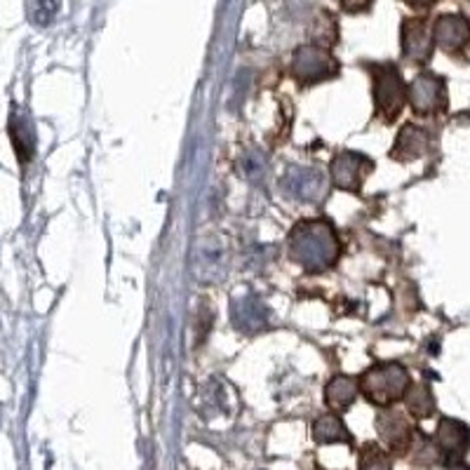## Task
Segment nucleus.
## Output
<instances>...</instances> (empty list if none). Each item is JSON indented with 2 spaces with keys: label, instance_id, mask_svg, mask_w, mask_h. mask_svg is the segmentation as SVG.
Returning a JSON list of instances; mask_svg holds the SVG:
<instances>
[{
  "label": "nucleus",
  "instance_id": "nucleus-1",
  "mask_svg": "<svg viewBox=\"0 0 470 470\" xmlns=\"http://www.w3.org/2000/svg\"><path fill=\"white\" fill-rule=\"evenodd\" d=\"M287 252L294 263L304 268L306 273H325L336 266L341 256V240L332 221L304 219L290 231Z\"/></svg>",
  "mask_w": 470,
  "mask_h": 470
},
{
  "label": "nucleus",
  "instance_id": "nucleus-2",
  "mask_svg": "<svg viewBox=\"0 0 470 470\" xmlns=\"http://www.w3.org/2000/svg\"><path fill=\"white\" fill-rule=\"evenodd\" d=\"M360 393L367 402L376 407H391L393 402L405 398L407 388L411 386L410 372L405 364L400 363H382L369 367L360 379H357Z\"/></svg>",
  "mask_w": 470,
  "mask_h": 470
},
{
  "label": "nucleus",
  "instance_id": "nucleus-3",
  "mask_svg": "<svg viewBox=\"0 0 470 470\" xmlns=\"http://www.w3.org/2000/svg\"><path fill=\"white\" fill-rule=\"evenodd\" d=\"M369 76H372L376 118H382L383 123H393L407 104V85L402 80V73L393 64H372Z\"/></svg>",
  "mask_w": 470,
  "mask_h": 470
},
{
  "label": "nucleus",
  "instance_id": "nucleus-4",
  "mask_svg": "<svg viewBox=\"0 0 470 470\" xmlns=\"http://www.w3.org/2000/svg\"><path fill=\"white\" fill-rule=\"evenodd\" d=\"M290 73L299 85L310 88V85L325 83V80L339 76V60L327 48L310 42V45L297 48V52L292 54Z\"/></svg>",
  "mask_w": 470,
  "mask_h": 470
},
{
  "label": "nucleus",
  "instance_id": "nucleus-5",
  "mask_svg": "<svg viewBox=\"0 0 470 470\" xmlns=\"http://www.w3.org/2000/svg\"><path fill=\"white\" fill-rule=\"evenodd\" d=\"M372 170H374L372 158L357 153V151H344V153L334 155L332 165H329V179L341 191L360 193L364 179Z\"/></svg>",
  "mask_w": 470,
  "mask_h": 470
},
{
  "label": "nucleus",
  "instance_id": "nucleus-6",
  "mask_svg": "<svg viewBox=\"0 0 470 470\" xmlns=\"http://www.w3.org/2000/svg\"><path fill=\"white\" fill-rule=\"evenodd\" d=\"M407 102L411 104L414 114L419 115L440 114L447 104L445 80L435 76V73H421L407 88Z\"/></svg>",
  "mask_w": 470,
  "mask_h": 470
},
{
  "label": "nucleus",
  "instance_id": "nucleus-7",
  "mask_svg": "<svg viewBox=\"0 0 470 470\" xmlns=\"http://www.w3.org/2000/svg\"><path fill=\"white\" fill-rule=\"evenodd\" d=\"M376 430L383 445L395 454H405L414 442L410 419L393 407H382V411L376 414Z\"/></svg>",
  "mask_w": 470,
  "mask_h": 470
},
{
  "label": "nucleus",
  "instance_id": "nucleus-8",
  "mask_svg": "<svg viewBox=\"0 0 470 470\" xmlns=\"http://www.w3.org/2000/svg\"><path fill=\"white\" fill-rule=\"evenodd\" d=\"M282 186L290 196L297 198L299 203H318L327 196L325 177L313 167H292L282 177Z\"/></svg>",
  "mask_w": 470,
  "mask_h": 470
},
{
  "label": "nucleus",
  "instance_id": "nucleus-9",
  "mask_svg": "<svg viewBox=\"0 0 470 470\" xmlns=\"http://www.w3.org/2000/svg\"><path fill=\"white\" fill-rule=\"evenodd\" d=\"M433 31L423 19H407L402 24V57L411 64H426L433 54Z\"/></svg>",
  "mask_w": 470,
  "mask_h": 470
},
{
  "label": "nucleus",
  "instance_id": "nucleus-10",
  "mask_svg": "<svg viewBox=\"0 0 470 470\" xmlns=\"http://www.w3.org/2000/svg\"><path fill=\"white\" fill-rule=\"evenodd\" d=\"M435 447L447 461L464 458L470 449V429L456 419H442L435 430Z\"/></svg>",
  "mask_w": 470,
  "mask_h": 470
},
{
  "label": "nucleus",
  "instance_id": "nucleus-11",
  "mask_svg": "<svg viewBox=\"0 0 470 470\" xmlns=\"http://www.w3.org/2000/svg\"><path fill=\"white\" fill-rule=\"evenodd\" d=\"M433 41L447 52H456L470 42V22L464 14H442L433 26Z\"/></svg>",
  "mask_w": 470,
  "mask_h": 470
},
{
  "label": "nucleus",
  "instance_id": "nucleus-12",
  "mask_svg": "<svg viewBox=\"0 0 470 470\" xmlns=\"http://www.w3.org/2000/svg\"><path fill=\"white\" fill-rule=\"evenodd\" d=\"M429 146H430L429 132L423 130V127L414 125V123H407V125L398 132L391 155H393L395 161H402V162L417 161V158L429 153Z\"/></svg>",
  "mask_w": 470,
  "mask_h": 470
},
{
  "label": "nucleus",
  "instance_id": "nucleus-13",
  "mask_svg": "<svg viewBox=\"0 0 470 470\" xmlns=\"http://www.w3.org/2000/svg\"><path fill=\"white\" fill-rule=\"evenodd\" d=\"M268 310L256 297H243L233 304V322L235 327L247 334H256L266 327Z\"/></svg>",
  "mask_w": 470,
  "mask_h": 470
},
{
  "label": "nucleus",
  "instance_id": "nucleus-14",
  "mask_svg": "<svg viewBox=\"0 0 470 470\" xmlns=\"http://www.w3.org/2000/svg\"><path fill=\"white\" fill-rule=\"evenodd\" d=\"M360 393V386H357L355 379L351 376H334L332 382L325 388V402L329 405V410L334 411H346L357 400Z\"/></svg>",
  "mask_w": 470,
  "mask_h": 470
},
{
  "label": "nucleus",
  "instance_id": "nucleus-15",
  "mask_svg": "<svg viewBox=\"0 0 470 470\" xmlns=\"http://www.w3.org/2000/svg\"><path fill=\"white\" fill-rule=\"evenodd\" d=\"M10 137H13L19 161L29 162L33 151H36V134H33V127H31V123L26 120V115L17 114V111H14L13 118H10Z\"/></svg>",
  "mask_w": 470,
  "mask_h": 470
},
{
  "label": "nucleus",
  "instance_id": "nucleus-16",
  "mask_svg": "<svg viewBox=\"0 0 470 470\" xmlns=\"http://www.w3.org/2000/svg\"><path fill=\"white\" fill-rule=\"evenodd\" d=\"M313 440L318 445H334V442L351 445L353 435L346 429L344 419L336 417V414H325V417H320L313 423Z\"/></svg>",
  "mask_w": 470,
  "mask_h": 470
},
{
  "label": "nucleus",
  "instance_id": "nucleus-17",
  "mask_svg": "<svg viewBox=\"0 0 470 470\" xmlns=\"http://www.w3.org/2000/svg\"><path fill=\"white\" fill-rule=\"evenodd\" d=\"M402 400H405L407 411H410L411 417L429 419L435 414L433 391H430L429 386H423V383H411V386L407 388V393Z\"/></svg>",
  "mask_w": 470,
  "mask_h": 470
},
{
  "label": "nucleus",
  "instance_id": "nucleus-18",
  "mask_svg": "<svg viewBox=\"0 0 470 470\" xmlns=\"http://www.w3.org/2000/svg\"><path fill=\"white\" fill-rule=\"evenodd\" d=\"M310 38H313V45H320V48H332L334 42L339 41V24L336 19L329 13H322L320 17L313 22V29H310Z\"/></svg>",
  "mask_w": 470,
  "mask_h": 470
},
{
  "label": "nucleus",
  "instance_id": "nucleus-19",
  "mask_svg": "<svg viewBox=\"0 0 470 470\" xmlns=\"http://www.w3.org/2000/svg\"><path fill=\"white\" fill-rule=\"evenodd\" d=\"M357 470H393V464H391V456H388L386 449H382V447L374 445V442H367V445L360 449Z\"/></svg>",
  "mask_w": 470,
  "mask_h": 470
},
{
  "label": "nucleus",
  "instance_id": "nucleus-20",
  "mask_svg": "<svg viewBox=\"0 0 470 470\" xmlns=\"http://www.w3.org/2000/svg\"><path fill=\"white\" fill-rule=\"evenodd\" d=\"M57 13V3L54 0H38L36 3V22L41 26H48Z\"/></svg>",
  "mask_w": 470,
  "mask_h": 470
},
{
  "label": "nucleus",
  "instance_id": "nucleus-21",
  "mask_svg": "<svg viewBox=\"0 0 470 470\" xmlns=\"http://www.w3.org/2000/svg\"><path fill=\"white\" fill-rule=\"evenodd\" d=\"M372 5H374V0H341V7H344V13L348 14L367 13Z\"/></svg>",
  "mask_w": 470,
  "mask_h": 470
},
{
  "label": "nucleus",
  "instance_id": "nucleus-22",
  "mask_svg": "<svg viewBox=\"0 0 470 470\" xmlns=\"http://www.w3.org/2000/svg\"><path fill=\"white\" fill-rule=\"evenodd\" d=\"M405 3L410 7H417V10H419V7H430L435 0H405Z\"/></svg>",
  "mask_w": 470,
  "mask_h": 470
},
{
  "label": "nucleus",
  "instance_id": "nucleus-23",
  "mask_svg": "<svg viewBox=\"0 0 470 470\" xmlns=\"http://www.w3.org/2000/svg\"><path fill=\"white\" fill-rule=\"evenodd\" d=\"M449 470H470V465H464V464H454Z\"/></svg>",
  "mask_w": 470,
  "mask_h": 470
}]
</instances>
